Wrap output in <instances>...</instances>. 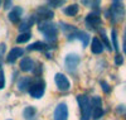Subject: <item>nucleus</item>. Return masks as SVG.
Returning a JSON list of instances; mask_svg holds the SVG:
<instances>
[{"label": "nucleus", "instance_id": "f257e3e1", "mask_svg": "<svg viewBox=\"0 0 126 120\" xmlns=\"http://www.w3.org/2000/svg\"><path fill=\"white\" fill-rule=\"evenodd\" d=\"M38 29L40 33H43V36L48 39V42L54 43L57 39L58 34V27L50 21H44V23H38Z\"/></svg>", "mask_w": 126, "mask_h": 120}, {"label": "nucleus", "instance_id": "f03ea898", "mask_svg": "<svg viewBox=\"0 0 126 120\" xmlns=\"http://www.w3.org/2000/svg\"><path fill=\"white\" fill-rule=\"evenodd\" d=\"M107 15L110 17V19L112 20V23H119L122 20L124 15H125V8H124V3L115 0L111 3L110 10L107 12Z\"/></svg>", "mask_w": 126, "mask_h": 120}, {"label": "nucleus", "instance_id": "7ed1b4c3", "mask_svg": "<svg viewBox=\"0 0 126 120\" xmlns=\"http://www.w3.org/2000/svg\"><path fill=\"white\" fill-rule=\"evenodd\" d=\"M77 102L81 109V120H90L92 116V105L87 95H77Z\"/></svg>", "mask_w": 126, "mask_h": 120}, {"label": "nucleus", "instance_id": "20e7f679", "mask_svg": "<svg viewBox=\"0 0 126 120\" xmlns=\"http://www.w3.org/2000/svg\"><path fill=\"white\" fill-rule=\"evenodd\" d=\"M44 91H46V83L43 80H38V81H34L32 83L30 89H29V95L34 99H40L42 96L44 95Z\"/></svg>", "mask_w": 126, "mask_h": 120}, {"label": "nucleus", "instance_id": "39448f33", "mask_svg": "<svg viewBox=\"0 0 126 120\" xmlns=\"http://www.w3.org/2000/svg\"><path fill=\"white\" fill-rule=\"evenodd\" d=\"M91 105H92V118L94 120L100 119L103 115V109H102V101L100 96H93L91 99Z\"/></svg>", "mask_w": 126, "mask_h": 120}, {"label": "nucleus", "instance_id": "423d86ee", "mask_svg": "<svg viewBox=\"0 0 126 120\" xmlns=\"http://www.w3.org/2000/svg\"><path fill=\"white\" fill-rule=\"evenodd\" d=\"M54 82L59 91H68L71 89V82L67 79V76L63 73H57L54 76Z\"/></svg>", "mask_w": 126, "mask_h": 120}, {"label": "nucleus", "instance_id": "0eeeda50", "mask_svg": "<svg viewBox=\"0 0 126 120\" xmlns=\"http://www.w3.org/2000/svg\"><path fill=\"white\" fill-rule=\"evenodd\" d=\"M54 120H68V106L66 102H61L54 109Z\"/></svg>", "mask_w": 126, "mask_h": 120}, {"label": "nucleus", "instance_id": "6e6552de", "mask_svg": "<svg viewBox=\"0 0 126 120\" xmlns=\"http://www.w3.org/2000/svg\"><path fill=\"white\" fill-rule=\"evenodd\" d=\"M79 62H81V57L76 53H68L66 56V58H64L66 68L69 70V71H75Z\"/></svg>", "mask_w": 126, "mask_h": 120}, {"label": "nucleus", "instance_id": "1a4fd4ad", "mask_svg": "<svg viewBox=\"0 0 126 120\" xmlns=\"http://www.w3.org/2000/svg\"><path fill=\"white\" fill-rule=\"evenodd\" d=\"M37 17H38V23H44V21L50 20L54 17V14L50 9H48V6H40L37 10Z\"/></svg>", "mask_w": 126, "mask_h": 120}, {"label": "nucleus", "instance_id": "9d476101", "mask_svg": "<svg viewBox=\"0 0 126 120\" xmlns=\"http://www.w3.org/2000/svg\"><path fill=\"white\" fill-rule=\"evenodd\" d=\"M86 25L90 28V29H96L97 27L101 25V18H100V14L98 13H90L86 15Z\"/></svg>", "mask_w": 126, "mask_h": 120}, {"label": "nucleus", "instance_id": "9b49d317", "mask_svg": "<svg viewBox=\"0 0 126 120\" xmlns=\"http://www.w3.org/2000/svg\"><path fill=\"white\" fill-rule=\"evenodd\" d=\"M61 25H62V30H63V33L66 34V37L69 39V40H72V39H75L76 37H77V33H78V29L76 28V27H73V25H71V24H67V23H61Z\"/></svg>", "mask_w": 126, "mask_h": 120}, {"label": "nucleus", "instance_id": "f8f14e48", "mask_svg": "<svg viewBox=\"0 0 126 120\" xmlns=\"http://www.w3.org/2000/svg\"><path fill=\"white\" fill-rule=\"evenodd\" d=\"M23 53H24V49L22 48H19V47H15L13 49H10V52L8 53V56H6V62L8 63H14L19 57H22L23 56Z\"/></svg>", "mask_w": 126, "mask_h": 120}, {"label": "nucleus", "instance_id": "ddd939ff", "mask_svg": "<svg viewBox=\"0 0 126 120\" xmlns=\"http://www.w3.org/2000/svg\"><path fill=\"white\" fill-rule=\"evenodd\" d=\"M19 66H20V70H22L23 72H30V71L34 70V61L30 57H24L22 61H20Z\"/></svg>", "mask_w": 126, "mask_h": 120}, {"label": "nucleus", "instance_id": "4468645a", "mask_svg": "<svg viewBox=\"0 0 126 120\" xmlns=\"http://www.w3.org/2000/svg\"><path fill=\"white\" fill-rule=\"evenodd\" d=\"M33 82L34 81H33L32 77H22L18 81V89L20 91H29V89H30V86H32Z\"/></svg>", "mask_w": 126, "mask_h": 120}, {"label": "nucleus", "instance_id": "2eb2a0df", "mask_svg": "<svg viewBox=\"0 0 126 120\" xmlns=\"http://www.w3.org/2000/svg\"><path fill=\"white\" fill-rule=\"evenodd\" d=\"M22 13H23V9L20 8V6H15L12 12L9 13V19H10V21L12 23H14V24H16L18 21L20 20V17H22Z\"/></svg>", "mask_w": 126, "mask_h": 120}, {"label": "nucleus", "instance_id": "dca6fc26", "mask_svg": "<svg viewBox=\"0 0 126 120\" xmlns=\"http://www.w3.org/2000/svg\"><path fill=\"white\" fill-rule=\"evenodd\" d=\"M91 51H92V53H94V54H100V53L103 52V43L100 40V38L94 37V38L92 39Z\"/></svg>", "mask_w": 126, "mask_h": 120}, {"label": "nucleus", "instance_id": "f3484780", "mask_svg": "<svg viewBox=\"0 0 126 120\" xmlns=\"http://www.w3.org/2000/svg\"><path fill=\"white\" fill-rule=\"evenodd\" d=\"M49 48V44H47V43L44 42H34V43H32V44L28 46V51H46Z\"/></svg>", "mask_w": 126, "mask_h": 120}, {"label": "nucleus", "instance_id": "a211bd4d", "mask_svg": "<svg viewBox=\"0 0 126 120\" xmlns=\"http://www.w3.org/2000/svg\"><path fill=\"white\" fill-rule=\"evenodd\" d=\"M37 115V109L34 106H27L23 110V116L25 120H34Z\"/></svg>", "mask_w": 126, "mask_h": 120}, {"label": "nucleus", "instance_id": "6ab92c4d", "mask_svg": "<svg viewBox=\"0 0 126 120\" xmlns=\"http://www.w3.org/2000/svg\"><path fill=\"white\" fill-rule=\"evenodd\" d=\"M34 21H35V18L34 17H29L28 19H25L24 21H22V24H20V27H19V30L23 32V33H25V30L28 32V29H30L32 27H33Z\"/></svg>", "mask_w": 126, "mask_h": 120}, {"label": "nucleus", "instance_id": "aec40b11", "mask_svg": "<svg viewBox=\"0 0 126 120\" xmlns=\"http://www.w3.org/2000/svg\"><path fill=\"white\" fill-rule=\"evenodd\" d=\"M76 38L82 42L83 47H87V46H88V42H90V34H88V33H86V32H82V30H78Z\"/></svg>", "mask_w": 126, "mask_h": 120}, {"label": "nucleus", "instance_id": "412c9836", "mask_svg": "<svg viewBox=\"0 0 126 120\" xmlns=\"http://www.w3.org/2000/svg\"><path fill=\"white\" fill-rule=\"evenodd\" d=\"M77 13H78V5H77V4L68 5V6L64 9V14L68 15V17H75Z\"/></svg>", "mask_w": 126, "mask_h": 120}, {"label": "nucleus", "instance_id": "4be33fe9", "mask_svg": "<svg viewBox=\"0 0 126 120\" xmlns=\"http://www.w3.org/2000/svg\"><path fill=\"white\" fill-rule=\"evenodd\" d=\"M30 38H32L30 32H25V33H22V34H19V36L16 37V43H25V42H28Z\"/></svg>", "mask_w": 126, "mask_h": 120}, {"label": "nucleus", "instance_id": "5701e85b", "mask_svg": "<svg viewBox=\"0 0 126 120\" xmlns=\"http://www.w3.org/2000/svg\"><path fill=\"white\" fill-rule=\"evenodd\" d=\"M100 33H101V38H102V42H103V47H106L109 51H112V47H111V44H110L109 38H107L106 33H105V30H101Z\"/></svg>", "mask_w": 126, "mask_h": 120}, {"label": "nucleus", "instance_id": "b1692460", "mask_svg": "<svg viewBox=\"0 0 126 120\" xmlns=\"http://www.w3.org/2000/svg\"><path fill=\"white\" fill-rule=\"evenodd\" d=\"M111 38H112V43H113V49H115V51H119L117 33H116V30H115V29H112V32H111Z\"/></svg>", "mask_w": 126, "mask_h": 120}, {"label": "nucleus", "instance_id": "393cba45", "mask_svg": "<svg viewBox=\"0 0 126 120\" xmlns=\"http://www.w3.org/2000/svg\"><path fill=\"white\" fill-rule=\"evenodd\" d=\"M47 4H48V6L59 8V6H62L63 4H64V1H63V0H59V1H57V0H52V1H48Z\"/></svg>", "mask_w": 126, "mask_h": 120}, {"label": "nucleus", "instance_id": "a878e982", "mask_svg": "<svg viewBox=\"0 0 126 120\" xmlns=\"http://www.w3.org/2000/svg\"><path fill=\"white\" fill-rule=\"evenodd\" d=\"M4 87H5V75L3 70H0V90H3Z\"/></svg>", "mask_w": 126, "mask_h": 120}, {"label": "nucleus", "instance_id": "bb28decb", "mask_svg": "<svg viewBox=\"0 0 126 120\" xmlns=\"http://www.w3.org/2000/svg\"><path fill=\"white\" fill-rule=\"evenodd\" d=\"M101 86H102V90L105 91V92H110L111 91V89H110V85L107 83V82H105V81H101Z\"/></svg>", "mask_w": 126, "mask_h": 120}, {"label": "nucleus", "instance_id": "cd10ccee", "mask_svg": "<svg viewBox=\"0 0 126 120\" xmlns=\"http://www.w3.org/2000/svg\"><path fill=\"white\" fill-rule=\"evenodd\" d=\"M82 4L91 5V6L93 8V6H98V5H100V1H86V0H85V1H82Z\"/></svg>", "mask_w": 126, "mask_h": 120}, {"label": "nucleus", "instance_id": "c85d7f7f", "mask_svg": "<svg viewBox=\"0 0 126 120\" xmlns=\"http://www.w3.org/2000/svg\"><path fill=\"white\" fill-rule=\"evenodd\" d=\"M122 62H124L122 56H121V54H116V57H115V63H116V64H122Z\"/></svg>", "mask_w": 126, "mask_h": 120}, {"label": "nucleus", "instance_id": "c756f323", "mask_svg": "<svg viewBox=\"0 0 126 120\" xmlns=\"http://www.w3.org/2000/svg\"><path fill=\"white\" fill-rule=\"evenodd\" d=\"M124 52L126 53V29H125V33H124Z\"/></svg>", "mask_w": 126, "mask_h": 120}, {"label": "nucleus", "instance_id": "7c9ffc66", "mask_svg": "<svg viewBox=\"0 0 126 120\" xmlns=\"http://www.w3.org/2000/svg\"><path fill=\"white\" fill-rule=\"evenodd\" d=\"M4 5H5V6H4L5 9H9V8H12V6H10V5H12V1H5V3H4Z\"/></svg>", "mask_w": 126, "mask_h": 120}, {"label": "nucleus", "instance_id": "2f4dec72", "mask_svg": "<svg viewBox=\"0 0 126 120\" xmlns=\"http://www.w3.org/2000/svg\"><path fill=\"white\" fill-rule=\"evenodd\" d=\"M9 120H10V119H9Z\"/></svg>", "mask_w": 126, "mask_h": 120}]
</instances>
